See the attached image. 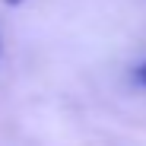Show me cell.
I'll return each mask as SVG.
<instances>
[{
	"instance_id": "cell-1",
	"label": "cell",
	"mask_w": 146,
	"mask_h": 146,
	"mask_svg": "<svg viewBox=\"0 0 146 146\" xmlns=\"http://www.w3.org/2000/svg\"><path fill=\"white\" fill-rule=\"evenodd\" d=\"M137 80H140V83H143V86H146V60H143V64H140V67H137Z\"/></svg>"
},
{
	"instance_id": "cell-2",
	"label": "cell",
	"mask_w": 146,
	"mask_h": 146,
	"mask_svg": "<svg viewBox=\"0 0 146 146\" xmlns=\"http://www.w3.org/2000/svg\"><path fill=\"white\" fill-rule=\"evenodd\" d=\"M7 3H10V7H19V3H22V0H7Z\"/></svg>"
}]
</instances>
